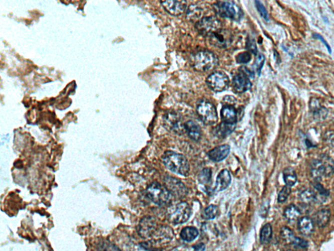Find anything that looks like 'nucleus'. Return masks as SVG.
I'll list each match as a JSON object with an SVG mask.
<instances>
[{"instance_id": "f257e3e1", "label": "nucleus", "mask_w": 334, "mask_h": 251, "mask_svg": "<svg viewBox=\"0 0 334 251\" xmlns=\"http://www.w3.org/2000/svg\"><path fill=\"white\" fill-rule=\"evenodd\" d=\"M162 161L166 167L175 174L187 176L190 172L188 160L181 154L171 151H166L162 156Z\"/></svg>"}, {"instance_id": "f03ea898", "label": "nucleus", "mask_w": 334, "mask_h": 251, "mask_svg": "<svg viewBox=\"0 0 334 251\" xmlns=\"http://www.w3.org/2000/svg\"><path fill=\"white\" fill-rule=\"evenodd\" d=\"M146 195L153 203L159 206L167 205L171 200L172 195L165 185L157 182H153L149 185Z\"/></svg>"}, {"instance_id": "7ed1b4c3", "label": "nucleus", "mask_w": 334, "mask_h": 251, "mask_svg": "<svg viewBox=\"0 0 334 251\" xmlns=\"http://www.w3.org/2000/svg\"><path fill=\"white\" fill-rule=\"evenodd\" d=\"M253 77L254 73L251 71L245 66L241 67L239 69V72L233 77V89L238 94L248 91L252 86L250 77Z\"/></svg>"}, {"instance_id": "20e7f679", "label": "nucleus", "mask_w": 334, "mask_h": 251, "mask_svg": "<svg viewBox=\"0 0 334 251\" xmlns=\"http://www.w3.org/2000/svg\"><path fill=\"white\" fill-rule=\"evenodd\" d=\"M192 214V209L186 202H182L172 206L168 210V218L174 224L186 222Z\"/></svg>"}, {"instance_id": "39448f33", "label": "nucleus", "mask_w": 334, "mask_h": 251, "mask_svg": "<svg viewBox=\"0 0 334 251\" xmlns=\"http://www.w3.org/2000/svg\"><path fill=\"white\" fill-rule=\"evenodd\" d=\"M218 58L213 53L201 51L195 55L194 67L195 70L200 72L212 70L218 65Z\"/></svg>"}, {"instance_id": "423d86ee", "label": "nucleus", "mask_w": 334, "mask_h": 251, "mask_svg": "<svg viewBox=\"0 0 334 251\" xmlns=\"http://www.w3.org/2000/svg\"><path fill=\"white\" fill-rule=\"evenodd\" d=\"M213 6L216 14L223 18L237 21L242 16L240 8L232 2L218 1Z\"/></svg>"}, {"instance_id": "0eeeda50", "label": "nucleus", "mask_w": 334, "mask_h": 251, "mask_svg": "<svg viewBox=\"0 0 334 251\" xmlns=\"http://www.w3.org/2000/svg\"><path fill=\"white\" fill-rule=\"evenodd\" d=\"M197 113L201 121L206 125H213L218 120L215 105L209 101L202 100L197 104Z\"/></svg>"}, {"instance_id": "6e6552de", "label": "nucleus", "mask_w": 334, "mask_h": 251, "mask_svg": "<svg viewBox=\"0 0 334 251\" xmlns=\"http://www.w3.org/2000/svg\"><path fill=\"white\" fill-rule=\"evenodd\" d=\"M222 28L220 21L213 16L205 17L195 24V29L199 33L207 37Z\"/></svg>"}, {"instance_id": "1a4fd4ad", "label": "nucleus", "mask_w": 334, "mask_h": 251, "mask_svg": "<svg viewBox=\"0 0 334 251\" xmlns=\"http://www.w3.org/2000/svg\"><path fill=\"white\" fill-rule=\"evenodd\" d=\"M206 83L214 92H220L228 88L230 79L225 73L215 71L207 78Z\"/></svg>"}, {"instance_id": "9d476101", "label": "nucleus", "mask_w": 334, "mask_h": 251, "mask_svg": "<svg viewBox=\"0 0 334 251\" xmlns=\"http://www.w3.org/2000/svg\"><path fill=\"white\" fill-rule=\"evenodd\" d=\"M159 227L155 217L146 216L142 219L138 225V231L140 237L144 239L153 237Z\"/></svg>"}, {"instance_id": "9b49d317", "label": "nucleus", "mask_w": 334, "mask_h": 251, "mask_svg": "<svg viewBox=\"0 0 334 251\" xmlns=\"http://www.w3.org/2000/svg\"><path fill=\"white\" fill-rule=\"evenodd\" d=\"M163 126L168 131L178 134L185 133L184 123H182V117L178 113L170 112L163 116Z\"/></svg>"}, {"instance_id": "f8f14e48", "label": "nucleus", "mask_w": 334, "mask_h": 251, "mask_svg": "<svg viewBox=\"0 0 334 251\" xmlns=\"http://www.w3.org/2000/svg\"><path fill=\"white\" fill-rule=\"evenodd\" d=\"M165 186L170 192V193L174 197L178 198H184L188 194V189L185 185L178 179L174 178L173 177H167L164 179Z\"/></svg>"}, {"instance_id": "ddd939ff", "label": "nucleus", "mask_w": 334, "mask_h": 251, "mask_svg": "<svg viewBox=\"0 0 334 251\" xmlns=\"http://www.w3.org/2000/svg\"><path fill=\"white\" fill-rule=\"evenodd\" d=\"M207 38L210 44L220 48L228 47L232 42V35L230 32L222 28L211 34Z\"/></svg>"}, {"instance_id": "4468645a", "label": "nucleus", "mask_w": 334, "mask_h": 251, "mask_svg": "<svg viewBox=\"0 0 334 251\" xmlns=\"http://www.w3.org/2000/svg\"><path fill=\"white\" fill-rule=\"evenodd\" d=\"M161 6L166 12L173 16H180L183 14L187 8L186 1H176V0H166L161 1Z\"/></svg>"}, {"instance_id": "2eb2a0df", "label": "nucleus", "mask_w": 334, "mask_h": 251, "mask_svg": "<svg viewBox=\"0 0 334 251\" xmlns=\"http://www.w3.org/2000/svg\"><path fill=\"white\" fill-rule=\"evenodd\" d=\"M281 237L287 243L292 244L297 247L305 248L308 246V242L301 238L295 237L293 231L287 227H283L280 231Z\"/></svg>"}, {"instance_id": "dca6fc26", "label": "nucleus", "mask_w": 334, "mask_h": 251, "mask_svg": "<svg viewBox=\"0 0 334 251\" xmlns=\"http://www.w3.org/2000/svg\"><path fill=\"white\" fill-rule=\"evenodd\" d=\"M220 116L222 119V122L230 124V125H236L237 121V111L234 104H226L222 106L221 111H220Z\"/></svg>"}, {"instance_id": "f3484780", "label": "nucleus", "mask_w": 334, "mask_h": 251, "mask_svg": "<svg viewBox=\"0 0 334 251\" xmlns=\"http://www.w3.org/2000/svg\"><path fill=\"white\" fill-rule=\"evenodd\" d=\"M310 174L313 179L318 182L325 177V169L320 159H314L310 162Z\"/></svg>"}, {"instance_id": "a211bd4d", "label": "nucleus", "mask_w": 334, "mask_h": 251, "mask_svg": "<svg viewBox=\"0 0 334 251\" xmlns=\"http://www.w3.org/2000/svg\"><path fill=\"white\" fill-rule=\"evenodd\" d=\"M230 147L227 145L214 148L208 153V157L212 161L218 162L225 159L230 153Z\"/></svg>"}, {"instance_id": "6ab92c4d", "label": "nucleus", "mask_w": 334, "mask_h": 251, "mask_svg": "<svg viewBox=\"0 0 334 251\" xmlns=\"http://www.w3.org/2000/svg\"><path fill=\"white\" fill-rule=\"evenodd\" d=\"M297 228L302 235H310L314 230V221L310 217H302L298 220Z\"/></svg>"}, {"instance_id": "aec40b11", "label": "nucleus", "mask_w": 334, "mask_h": 251, "mask_svg": "<svg viewBox=\"0 0 334 251\" xmlns=\"http://www.w3.org/2000/svg\"><path fill=\"white\" fill-rule=\"evenodd\" d=\"M331 212L328 208H323L317 211L314 215L313 221L319 227H324L330 220Z\"/></svg>"}, {"instance_id": "412c9836", "label": "nucleus", "mask_w": 334, "mask_h": 251, "mask_svg": "<svg viewBox=\"0 0 334 251\" xmlns=\"http://www.w3.org/2000/svg\"><path fill=\"white\" fill-rule=\"evenodd\" d=\"M231 183L230 172L227 170H223L220 172L216 178L215 191H222L228 188Z\"/></svg>"}, {"instance_id": "4be33fe9", "label": "nucleus", "mask_w": 334, "mask_h": 251, "mask_svg": "<svg viewBox=\"0 0 334 251\" xmlns=\"http://www.w3.org/2000/svg\"><path fill=\"white\" fill-rule=\"evenodd\" d=\"M185 132L191 139L195 141H199L201 136V128L194 121H186L184 124Z\"/></svg>"}, {"instance_id": "5701e85b", "label": "nucleus", "mask_w": 334, "mask_h": 251, "mask_svg": "<svg viewBox=\"0 0 334 251\" xmlns=\"http://www.w3.org/2000/svg\"><path fill=\"white\" fill-rule=\"evenodd\" d=\"M310 107L312 111L313 116L316 120H323L326 117L327 109L321 106L316 100H312V102L310 103Z\"/></svg>"}, {"instance_id": "b1692460", "label": "nucleus", "mask_w": 334, "mask_h": 251, "mask_svg": "<svg viewBox=\"0 0 334 251\" xmlns=\"http://www.w3.org/2000/svg\"><path fill=\"white\" fill-rule=\"evenodd\" d=\"M283 216L289 222H293L299 218L301 216V211L295 204H289L285 208Z\"/></svg>"}, {"instance_id": "393cba45", "label": "nucleus", "mask_w": 334, "mask_h": 251, "mask_svg": "<svg viewBox=\"0 0 334 251\" xmlns=\"http://www.w3.org/2000/svg\"><path fill=\"white\" fill-rule=\"evenodd\" d=\"M235 128H236V125H230V124L222 122L221 123L216 127L214 130V134L218 138H225L234 130Z\"/></svg>"}, {"instance_id": "a878e982", "label": "nucleus", "mask_w": 334, "mask_h": 251, "mask_svg": "<svg viewBox=\"0 0 334 251\" xmlns=\"http://www.w3.org/2000/svg\"><path fill=\"white\" fill-rule=\"evenodd\" d=\"M299 199L302 203L310 205L318 201V197L316 193L312 189H304L299 194Z\"/></svg>"}, {"instance_id": "bb28decb", "label": "nucleus", "mask_w": 334, "mask_h": 251, "mask_svg": "<svg viewBox=\"0 0 334 251\" xmlns=\"http://www.w3.org/2000/svg\"><path fill=\"white\" fill-rule=\"evenodd\" d=\"M283 178L285 185L290 187L294 186L297 181V174L291 168H285L283 170Z\"/></svg>"}, {"instance_id": "cd10ccee", "label": "nucleus", "mask_w": 334, "mask_h": 251, "mask_svg": "<svg viewBox=\"0 0 334 251\" xmlns=\"http://www.w3.org/2000/svg\"><path fill=\"white\" fill-rule=\"evenodd\" d=\"M199 235L198 230L194 227H186L182 229L180 237L184 241L190 242L196 239Z\"/></svg>"}, {"instance_id": "c85d7f7f", "label": "nucleus", "mask_w": 334, "mask_h": 251, "mask_svg": "<svg viewBox=\"0 0 334 251\" xmlns=\"http://www.w3.org/2000/svg\"><path fill=\"white\" fill-rule=\"evenodd\" d=\"M272 228L270 223L264 225L260 233V241L262 244H268L272 239Z\"/></svg>"}, {"instance_id": "c756f323", "label": "nucleus", "mask_w": 334, "mask_h": 251, "mask_svg": "<svg viewBox=\"0 0 334 251\" xmlns=\"http://www.w3.org/2000/svg\"><path fill=\"white\" fill-rule=\"evenodd\" d=\"M320 159L325 169V177L331 176L334 173V162L328 156H321Z\"/></svg>"}, {"instance_id": "7c9ffc66", "label": "nucleus", "mask_w": 334, "mask_h": 251, "mask_svg": "<svg viewBox=\"0 0 334 251\" xmlns=\"http://www.w3.org/2000/svg\"><path fill=\"white\" fill-rule=\"evenodd\" d=\"M201 10L194 5L190 6L187 12V17L190 20H196L200 18Z\"/></svg>"}, {"instance_id": "2f4dec72", "label": "nucleus", "mask_w": 334, "mask_h": 251, "mask_svg": "<svg viewBox=\"0 0 334 251\" xmlns=\"http://www.w3.org/2000/svg\"><path fill=\"white\" fill-rule=\"evenodd\" d=\"M291 192V189L290 187L287 186V185L283 187L278 194V202H280V203L284 202L285 200L288 199L289 196L290 195Z\"/></svg>"}, {"instance_id": "473e14b6", "label": "nucleus", "mask_w": 334, "mask_h": 251, "mask_svg": "<svg viewBox=\"0 0 334 251\" xmlns=\"http://www.w3.org/2000/svg\"><path fill=\"white\" fill-rule=\"evenodd\" d=\"M236 60L239 64H245L251 60V54L249 52H241L237 55Z\"/></svg>"}, {"instance_id": "72a5a7b5", "label": "nucleus", "mask_w": 334, "mask_h": 251, "mask_svg": "<svg viewBox=\"0 0 334 251\" xmlns=\"http://www.w3.org/2000/svg\"><path fill=\"white\" fill-rule=\"evenodd\" d=\"M100 251H121L118 246L111 242L104 241L98 245Z\"/></svg>"}, {"instance_id": "f704fd0d", "label": "nucleus", "mask_w": 334, "mask_h": 251, "mask_svg": "<svg viewBox=\"0 0 334 251\" xmlns=\"http://www.w3.org/2000/svg\"><path fill=\"white\" fill-rule=\"evenodd\" d=\"M205 216L206 218L209 220H212L218 214L217 206L215 205H210L205 210Z\"/></svg>"}, {"instance_id": "c9c22d12", "label": "nucleus", "mask_w": 334, "mask_h": 251, "mask_svg": "<svg viewBox=\"0 0 334 251\" xmlns=\"http://www.w3.org/2000/svg\"><path fill=\"white\" fill-rule=\"evenodd\" d=\"M256 7L257 8L258 12H259L260 16L264 19V20L268 21V14L267 10H266L265 7L263 4L259 1H255Z\"/></svg>"}, {"instance_id": "e433bc0d", "label": "nucleus", "mask_w": 334, "mask_h": 251, "mask_svg": "<svg viewBox=\"0 0 334 251\" xmlns=\"http://www.w3.org/2000/svg\"><path fill=\"white\" fill-rule=\"evenodd\" d=\"M264 61H265V58H264V55L261 54H259V56H257V60L255 61V67L256 71L258 73V75H260V73H261V70L262 67H263Z\"/></svg>"}, {"instance_id": "4c0bfd02", "label": "nucleus", "mask_w": 334, "mask_h": 251, "mask_svg": "<svg viewBox=\"0 0 334 251\" xmlns=\"http://www.w3.org/2000/svg\"><path fill=\"white\" fill-rule=\"evenodd\" d=\"M211 178V171L210 169H204L199 176V181L201 183H207Z\"/></svg>"}, {"instance_id": "58836bf2", "label": "nucleus", "mask_w": 334, "mask_h": 251, "mask_svg": "<svg viewBox=\"0 0 334 251\" xmlns=\"http://www.w3.org/2000/svg\"><path fill=\"white\" fill-rule=\"evenodd\" d=\"M246 48L249 52L253 53L254 55L257 54V48L256 45L255 40L251 38H248L246 42Z\"/></svg>"}, {"instance_id": "ea45409f", "label": "nucleus", "mask_w": 334, "mask_h": 251, "mask_svg": "<svg viewBox=\"0 0 334 251\" xmlns=\"http://www.w3.org/2000/svg\"><path fill=\"white\" fill-rule=\"evenodd\" d=\"M313 37H314V39H318L319 41L322 42V43L324 44L325 47H326L327 50H328L329 54H331V49L330 46H329V44H327V42L325 41L324 39H323L322 36L318 35V34H314V35H313Z\"/></svg>"}, {"instance_id": "a19ab883", "label": "nucleus", "mask_w": 334, "mask_h": 251, "mask_svg": "<svg viewBox=\"0 0 334 251\" xmlns=\"http://www.w3.org/2000/svg\"><path fill=\"white\" fill-rule=\"evenodd\" d=\"M195 251H204L205 249V244L199 243L194 246Z\"/></svg>"}]
</instances>
